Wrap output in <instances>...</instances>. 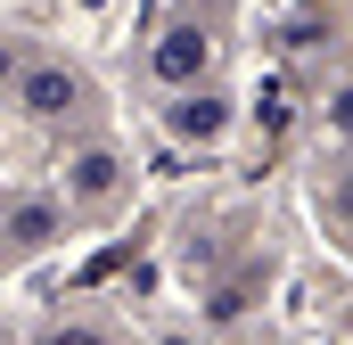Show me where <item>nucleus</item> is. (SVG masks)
I'll return each mask as SVG.
<instances>
[{
  "label": "nucleus",
  "mask_w": 353,
  "mask_h": 345,
  "mask_svg": "<svg viewBox=\"0 0 353 345\" xmlns=\"http://www.w3.org/2000/svg\"><path fill=\"white\" fill-rule=\"evenodd\" d=\"M165 132H173V140H197V148H214V140L230 132V99H222V90H205V83L173 90V107H165Z\"/></svg>",
  "instance_id": "nucleus-2"
},
{
  "label": "nucleus",
  "mask_w": 353,
  "mask_h": 345,
  "mask_svg": "<svg viewBox=\"0 0 353 345\" xmlns=\"http://www.w3.org/2000/svg\"><path fill=\"white\" fill-rule=\"evenodd\" d=\"M17 107H25L33 124H66V115L83 107V83H74L66 66H25V75H17Z\"/></svg>",
  "instance_id": "nucleus-3"
},
{
  "label": "nucleus",
  "mask_w": 353,
  "mask_h": 345,
  "mask_svg": "<svg viewBox=\"0 0 353 345\" xmlns=\"http://www.w3.org/2000/svg\"><path fill=\"white\" fill-rule=\"evenodd\" d=\"M41 345H107V337H99L90 321H74V329H50V337H41Z\"/></svg>",
  "instance_id": "nucleus-6"
},
{
  "label": "nucleus",
  "mask_w": 353,
  "mask_h": 345,
  "mask_svg": "<svg viewBox=\"0 0 353 345\" xmlns=\"http://www.w3.org/2000/svg\"><path fill=\"white\" fill-rule=\"evenodd\" d=\"M115 189H123V165H115V148H83V157L66 165V206H83V214L115 206Z\"/></svg>",
  "instance_id": "nucleus-4"
},
{
  "label": "nucleus",
  "mask_w": 353,
  "mask_h": 345,
  "mask_svg": "<svg viewBox=\"0 0 353 345\" xmlns=\"http://www.w3.org/2000/svg\"><path fill=\"white\" fill-rule=\"evenodd\" d=\"M205 66H214V33H205V25H173V33H157V50H148V75L165 90L205 83Z\"/></svg>",
  "instance_id": "nucleus-1"
},
{
  "label": "nucleus",
  "mask_w": 353,
  "mask_h": 345,
  "mask_svg": "<svg viewBox=\"0 0 353 345\" xmlns=\"http://www.w3.org/2000/svg\"><path fill=\"white\" fill-rule=\"evenodd\" d=\"M329 124H337V132H353V83L337 90V99H329Z\"/></svg>",
  "instance_id": "nucleus-7"
},
{
  "label": "nucleus",
  "mask_w": 353,
  "mask_h": 345,
  "mask_svg": "<svg viewBox=\"0 0 353 345\" xmlns=\"http://www.w3.org/2000/svg\"><path fill=\"white\" fill-rule=\"evenodd\" d=\"M337 214H345V222H353V172H345V181H337Z\"/></svg>",
  "instance_id": "nucleus-8"
},
{
  "label": "nucleus",
  "mask_w": 353,
  "mask_h": 345,
  "mask_svg": "<svg viewBox=\"0 0 353 345\" xmlns=\"http://www.w3.org/2000/svg\"><path fill=\"white\" fill-rule=\"evenodd\" d=\"M58 230H66V206H17L0 239H8V255H41Z\"/></svg>",
  "instance_id": "nucleus-5"
}]
</instances>
